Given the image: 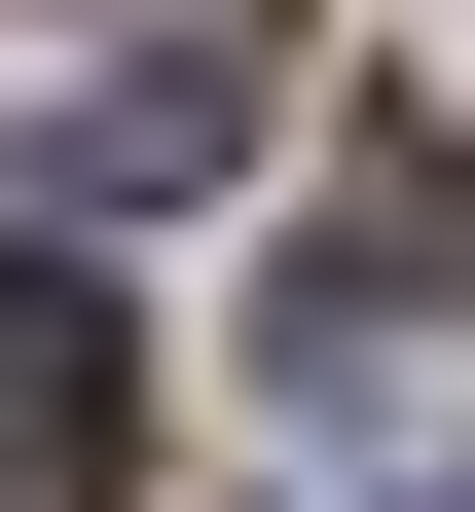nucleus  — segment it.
I'll return each instance as SVG.
<instances>
[{"instance_id": "f257e3e1", "label": "nucleus", "mask_w": 475, "mask_h": 512, "mask_svg": "<svg viewBox=\"0 0 475 512\" xmlns=\"http://www.w3.org/2000/svg\"><path fill=\"white\" fill-rule=\"evenodd\" d=\"M147 476V330L74 293V220H0V512H110Z\"/></svg>"}, {"instance_id": "f03ea898", "label": "nucleus", "mask_w": 475, "mask_h": 512, "mask_svg": "<svg viewBox=\"0 0 475 512\" xmlns=\"http://www.w3.org/2000/svg\"><path fill=\"white\" fill-rule=\"evenodd\" d=\"M256 147V37H110L74 110H37V220H147V183H220Z\"/></svg>"}]
</instances>
